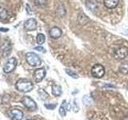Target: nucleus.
I'll return each mask as SVG.
<instances>
[{"label":"nucleus","instance_id":"8","mask_svg":"<svg viewBox=\"0 0 128 120\" xmlns=\"http://www.w3.org/2000/svg\"><path fill=\"white\" fill-rule=\"evenodd\" d=\"M46 76V70L44 68H38V69L34 70V78L36 82H40L42 81L43 78Z\"/></svg>","mask_w":128,"mask_h":120},{"label":"nucleus","instance_id":"4","mask_svg":"<svg viewBox=\"0 0 128 120\" xmlns=\"http://www.w3.org/2000/svg\"><path fill=\"white\" fill-rule=\"evenodd\" d=\"M17 66V60L15 58H10L7 60V62L5 63V65L3 66V71L6 74H9L16 68Z\"/></svg>","mask_w":128,"mask_h":120},{"label":"nucleus","instance_id":"29","mask_svg":"<svg viewBox=\"0 0 128 120\" xmlns=\"http://www.w3.org/2000/svg\"><path fill=\"white\" fill-rule=\"evenodd\" d=\"M26 120H32V119H26Z\"/></svg>","mask_w":128,"mask_h":120},{"label":"nucleus","instance_id":"18","mask_svg":"<svg viewBox=\"0 0 128 120\" xmlns=\"http://www.w3.org/2000/svg\"><path fill=\"white\" fill-rule=\"evenodd\" d=\"M8 16V13H7V10L3 7H0V19L4 20V19H6Z\"/></svg>","mask_w":128,"mask_h":120},{"label":"nucleus","instance_id":"3","mask_svg":"<svg viewBox=\"0 0 128 120\" xmlns=\"http://www.w3.org/2000/svg\"><path fill=\"white\" fill-rule=\"evenodd\" d=\"M91 74L94 78H101L105 74V68L101 64H94L91 68Z\"/></svg>","mask_w":128,"mask_h":120},{"label":"nucleus","instance_id":"20","mask_svg":"<svg viewBox=\"0 0 128 120\" xmlns=\"http://www.w3.org/2000/svg\"><path fill=\"white\" fill-rule=\"evenodd\" d=\"M83 100V103L86 104V105H91L92 102H93V100H92L91 98H90L89 96H85L82 98Z\"/></svg>","mask_w":128,"mask_h":120},{"label":"nucleus","instance_id":"24","mask_svg":"<svg viewBox=\"0 0 128 120\" xmlns=\"http://www.w3.org/2000/svg\"><path fill=\"white\" fill-rule=\"evenodd\" d=\"M34 50H38V51H40V52H42V53H46V50H45V48H43V47H42V46H38L34 47Z\"/></svg>","mask_w":128,"mask_h":120},{"label":"nucleus","instance_id":"26","mask_svg":"<svg viewBox=\"0 0 128 120\" xmlns=\"http://www.w3.org/2000/svg\"><path fill=\"white\" fill-rule=\"evenodd\" d=\"M74 112H77L78 110V106H76V102H74Z\"/></svg>","mask_w":128,"mask_h":120},{"label":"nucleus","instance_id":"21","mask_svg":"<svg viewBox=\"0 0 128 120\" xmlns=\"http://www.w3.org/2000/svg\"><path fill=\"white\" fill-rule=\"evenodd\" d=\"M44 106L48 110H54V108L57 106V104L54 103V104H52V103H45L44 104Z\"/></svg>","mask_w":128,"mask_h":120},{"label":"nucleus","instance_id":"27","mask_svg":"<svg viewBox=\"0 0 128 120\" xmlns=\"http://www.w3.org/2000/svg\"><path fill=\"white\" fill-rule=\"evenodd\" d=\"M0 30L4 31V32H6V31L9 30V29H7V28H0Z\"/></svg>","mask_w":128,"mask_h":120},{"label":"nucleus","instance_id":"10","mask_svg":"<svg viewBox=\"0 0 128 120\" xmlns=\"http://www.w3.org/2000/svg\"><path fill=\"white\" fill-rule=\"evenodd\" d=\"M49 34H50V36L52 38L57 39V38L61 37L62 32V30L60 29L59 27H58V26H54V27H52L51 29L50 30Z\"/></svg>","mask_w":128,"mask_h":120},{"label":"nucleus","instance_id":"15","mask_svg":"<svg viewBox=\"0 0 128 120\" xmlns=\"http://www.w3.org/2000/svg\"><path fill=\"white\" fill-rule=\"evenodd\" d=\"M62 87L58 86V85H53L52 86V94H53L54 96H60L62 94Z\"/></svg>","mask_w":128,"mask_h":120},{"label":"nucleus","instance_id":"22","mask_svg":"<svg viewBox=\"0 0 128 120\" xmlns=\"http://www.w3.org/2000/svg\"><path fill=\"white\" fill-rule=\"evenodd\" d=\"M66 72L67 73V74L68 75H70V77H72V78H78V74H76V73H74V72H73V71H71L70 70H66Z\"/></svg>","mask_w":128,"mask_h":120},{"label":"nucleus","instance_id":"1","mask_svg":"<svg viewBox=\"0 0 128 120\" xmlns=\"http://www.w3.org/2000/svg\"><path fill=\"white\" fill-rule=\"evenodd\" d=\"M15 87L18 90L26 93V92H30L33 89L34 84L32 83L31 81H30V80H28V79L20 78L19 80H18L17 82H16Z\"/></svg>","mask_w":128,"mask_h":120},{"label":"nucleus","instance_id":"17","mask_svg":"<svg viewBox=\"0 0 128 120\" xmlns=\"http://www.w3.org/2000/svg\"><path fill=\"white\" fill-rule=\"evenodd\" d=\"M45 39H46L45 35L43 34H38L37 35V38H36V42H37L38 45H42L45 42Z\"/></svg>","mask_w":128,"mask_h":120},{"label":"nucleus","instance_id":"2","mask_svg":"<svg viewBox=\"0 0 128 120\" xmlns=\"http://www.w3.org/2000/svg\"><path fill=\"white\" fill-rule=\"evenodd\" d=\"M26 60L32 66H38L41 65V59L34 52H28L26 54Z\"/></svg>","mask_w":128,"mask_h":120},{"label":"nucleus","instance_id":"9","mask_svg":"<svg viewBox=\"0 0 128 120\" xmlns=\"http://www.w3.org/2000/svg\"><path fill=\"white\" fill-rule=\"evenodd\" d=\"M24 28L28 31L34 30L37 29V22L34 18L27 19L24 23Z\"/></svg>","mask_w":128,"mask_h":120},{"label":"nucleus","instance_id":"25","mask_svg":"<svg viewBox=\"0 0 128 120\" xmlns=\"http://www.w3.org/2000/svg\"><path fill=\"white\" fill-rule=\"evenodd\" d=\"M26 10L28 14H32V10L30 9L29 4H26Z\"/></svg>","mask_w":128,"mask_h":120},{"label":"nucleus","instance_id":"14","mask_svg":"<svg viewBox=\"0 0 128 120\" xmlns=\"http://www.w3.org/2000/svg\"><path fill=\"white\" fill-rule=\"evenodd\" d=\"M66 100H63L61 106L59 107V110H58V113L59 114L62 116V117H65L66 114Z\"/></svg>","mask_w":128,"mask_h":120},{"label":"nucleus","instance_id":"19","mask_svg":"<svg viewBox=\"0 0 128 120\" xmlns=\"http://www.w3.org/2000/svg\"><path fill=\"white\" fill-rule=\"evenodd\" d=\"M34 4L38 7H44L46 5V0H34Z\"/></svg>","mask_w":128,"mask_h":120},{"label":"nucleus","instance_id":"23","mask_svg":"<svg viewBox=\"0 0 128 120\" xmlns=\"http://www.w3.org/2000/svg\"><path fill=\"white\" fill-rule=\"evenodd\" d=\"M38 93H39V94L41 95V98H42V99H46L47 98V97H48V94L46 93L45 91H44L42 89H39V90H38Z\"/></svg>","mask_w":128,"mask_h":120},{"label":"nucleus","instance_id":"16","mask_svg":"<svg viewBox=\"0 0 128 120\" xmlns=\"http://www.w3.org/2000/svg\"><path fill=\"white\" fill-rule=\"evenodd\" d=\"M118 70L122 74H128V62H122L121 65L119 66Z\"/></svg>","mask_w":128,"mask_h":120},{"label":"nucleus","instance_id":"7","mask_svg":"<svg viewBox=\"0 0 128 120\" xmlns=\"http://www.w3.org/2000/svg\"><path fill=\"white\" fill-rule=\"evenodd\" d=\"M8 115L12 120H22L23 118V112L18 109H11L8 111Z\"/></svg>","mask_w":128,"mask_h":120},{"label":"nucleus","instance_id":"6","mask_svg":"<svg viewBox=\"0 0 128 120\" xmlns=\"http://www.w3.org/2000/svg\"><path fill=\"white\" fill-rule=\"evenodd\" d=\"M128 55V49L126 47H119L114 52V58L116 60H122Z\"/></svg>","mask_w":128,"mask_h":120},{"label":"nucleus","instance_id":"13","mask_svg":"<svg viewBox=\"0 0 128 120\" xmlns=\"http://www.w3.org/2000/svg\"><path fill=\"white\" fill-rule=\"evenodd\" d=\"M11 53V46L9 42L4 43L2 46V54L3 57H7Z\"/></svg>","mask_w":128,"mask_h":120},{"label":"nucleus","instance_id":"28","mask_svg":"<svg viewBox=\"0 0 128 120\" xmlns=\"http://www.w3.org/2000/svg\"><path fill=\"white\" fill-rule=\"evenodd\" d=\"M122 120H128V117H124L122 118Z\"/></svg>","mask_w":128,"mask_h":120},{"label":"nucleus","instance_id":"5","mask_svg":"<svg viewBox=\"0 0 128 120\" xmlns=\"http://www.w3.org/2000/svg\"><path fill=\"white\" fill-rule=\"evenodd\" d=\"M22 103L24 105V106L26 107L30 110H35L37 109V104L31 98L28 96H24L22 99Z\"/></svg>","mask_w":128,"mask_h":120},{"label":"nucleus","instance_id":"12","mask_svg":"<svg viewBox=\"0 0 128 120\" xmlns=\"http://www.w3.org/2000/svg\"><path fill=\"white\" fill-rule=\"evenodd\" d=\"M86 5L87 9L90 11H95L98 6V3L96 0H87L86 2Z\"/></svg>","mask_w":128,"mask_h":120},{"label":"nucleus","instance_id":"11","mask_svg":"<svg viewBox=\"0 0 128 120\" xmlns=\"http://www.w3.org/2000/svg\"><path fill=\"white\" fill-rule=\"evenodd\" d=\"M119 0H103V4L107 9H114L118 6Z\"/></svg>","mask_w":128,"mask_h":120}]
</instances>
